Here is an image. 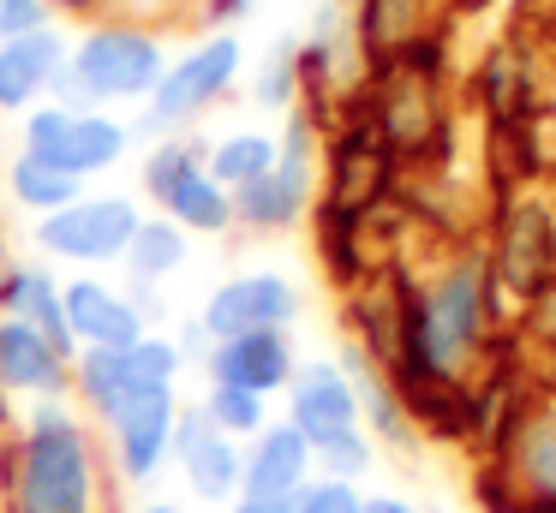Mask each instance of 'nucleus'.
I'll return each instance as SVG.
<instances>
[{"instance_id":"obj_5","label":"nucleus","mask_w":556,"mask_h":513,"mask_svg":"<svg viewBox=\"0 0 556 513\" xmlns=\"http://www.w3.org/2000/svg\"><path fill=\"white\" fill-rule=\"evenodd\" d=\"M245 78V48L233 30H198L180 54H168L156 90L132 107L138 138H174V131H198V119L216 114Z\"/></svg>"},{"instance_id":"obj_3","label":"nucleus","mask_w":556,"mask_h":513,"mask_svg":"<svg viewBox=\"0 0 556 513\" xmlns=\"http://www.w3.org/2000/svg\"><path fill=\"white\" fill-rule=\"evenodd\" d=\"M359 114L377 126V138L395 150L407 174H443L448 150H455V126H448V36L431 30L407 42L395 60L365 72L359 84Z\"/></svg>"},{"instance_id":"obj_39","label":"nucleus","mask_w":556,"mask_h":513,"mask_svg":"<svg viewBox=\"0 0 556 513\" xmlns=\"http://www.w3.org/2000/svg\"><path fill=\"white\" fill-rule=\"evenodd\" d=\"M365 513H431V508H419L401 489H365Z\"/></svg>"},{"instance_id":"obj_14","label":"nucleus","mask_w":556,"mask_h":513,"mask_svg":"<svg viewBox=\"0 0 556 513\" xmlns=\"http://www.w3.org/2000/svg\"><path fill=\"white\" fill-rule=\"evenodd\" d=\"M66 394H73V358L30 322L0 317V400L30 406V400H66Z\"/></svg>"},{"instance_id":"obj_28","label":"nucleus","mask_w":556,"mask_h":513,"mask_svg":"<svg viewBox=\"0 0 556 513\" xmlns=\"http://www.w3.org/2000/svg\"><path fill=\"white\" fill-rule=\"evenodd\" d=\"M276 155H281L276 131L233 126V131H222V138H210L204 167H210V179H222L228 191H240V185H252V179H264L269 167H276Z\"/></svg>"},{"instance_id":"obj_12","label":"nucleus","mask_w":556,"mask_h":513,"mask_svg":"<svg viewBox=\"0 0 556 513\" xmlns=\"http://www.w3.org/2000/svg\"><path fill=\"white\" fill-rule=\"evenodd\" d=\"M240 448H245V441L222 436V429L210 424L198 406H180L168 465L180 472L186 496H192L198 508H216V513H222L233 496H240Z\"/></svg>"},{"instance_id":"obj_34","label":"nucleus","mask_w":556,"mask_h":513,"mask_svg":"<svg viewBox=\"0 0 556 513\" xmlns=\"http://www.w3.org/2000/svg\"><path fill=\"white\" fill-rule=\"evenodd\" d=\"M293 513H365V484H341V477L317 472L312 484L293 496Z\"/></svg>"},{"instance_id":"obj_1","label":"nucleus","mask_w":556,"mask_h":513,"mask_svg":"<svg viewBox=\"0 0 556 513\" xmlns=\"http://www.w3.org/2000/svg\"><path fill=\"white\" fill-rule=\"evenodd\" d=\"M508 334V305L491 281V262L479 245H448L431 274L413 281L401 341L389 358V382H467L491 358V346Z\"/></svg>"},{"instance_id":"obj_36","label":"nucleus","mask_w":556,"mask_h":513,"mask_svg":"<svg viewBox=\"0 0 556 513\" xmlns=\"http://www.w3.org/2000/svg\"><path fill=\"white\" fill-rule=\"evenodd\" d=\"M54 12L49 0H0V36H30V30H49Z\"/></svg>"},{"instance_id":"obj_25","label":"nucleus","mask_w":556,"mask_h":513,"mask_svg":"<svg viewBox=\"0 0 556 513\" xmlns=\"http://www.w3.org/2000/svg\"><path fill=\"white\" fill-rule=\"evenodd\" d=\"M150 209L168 215V221L180 227V233H192V239H228L233 233V191L222 185V179H210V167L180 174Z\"/></svg>"},{"instance_id":"obj_16","label":"nucleus","mask_w":556,"mask_h":513,"mask_svg":"<svg viewBox=\"0 0 556 513\" xmlns=\"http://www.w3.org/2000/svg\"><path fill=\"white\" fill-rule=\"evenodd\" d=\"M61 305H66V329H73L78 346H109V352H126L150 334L144 310L132 305V293L102 274H73L61 281Z\"/></svg>"},{"instance_id":"obj_43","label":"nucleus","mask_w":556,"mask_h":513,"mask_svg":"<svg viewBox=\"0 0 556 513\" xmlns=\"http://www.w3.org/2000/svg\"><path fill=\"white\" fill-rule=\"evenodd\" d=\"M0 418H7V400H0Z\"/></svg>"},{"instance_id":"obj_13","label":"nucleus","mask_w":556,"mask_h":513,"mask_svg":"<svg viewBox=\"0 0 556 513\" xmlns=\"http://www.w3.org/2000/svg\"><path fill=\"white\" fill-rule=\"evenodd\" d=\"M204 382L216 388H245V394H288L293 370H300V341L293 329H264V334H233V341H210L204 352Z\"/></svg>"},{"instance_id":"obj_37","label":"nucleus","mask_w":556,"mask_h":513,"mask_svg":"<svg viewBox=\"0 0 556 513\" xmlns=\"http://www.w3.org/2000/svg\"><path fill=\"white\" fill-rule=\"evenodd\" d=\"M252 12H257V0H198L192 18H198V30H233L240 36V24L252 18Z\"/></svg>"},{"instance_id":"obj_35","label":"nucleus","mask_w":556,"mask_h":513,"mask_svg":"<svg viewBox=\"0 0 556 513\" xmlns=\"http://www.w3.org/2000/svg\"><path fill=\"white\" fill-rule=\"evenodd\" d=\"M472 508L479 513H527V496L508 484V472L496 460H479L472 465Z\"/></svg>"},{"instance_id":"obj_21","label":"nucleus","mask_w":556,"mask_h":513,"mask_svg":"<svg viewBox=\"0 0 556 513\" xmlns=\"http://www.w3.org/2000/svg\"><path fill=\"white\" fill-rule=\"evenodd\" d=\"M467 90H472V107L484 114V126H496V119H539V72H532V54H520L515 42L484 48Z\"/></svg>"},{"instance_id":"obj_32","label":"nucleus","mask_w":556,"mask_h":513,"mask_svg":"<svg viewBox=\"0 0 556 513\" xmlns=\"http://www.w3.org/2000/svg\"><path fill=\"white\" fill-rule=\"evenodd\" d=\"M312 460H317V472L324 477H341V484H365V477L377 472V441L365 436V424L359 429H341V436H329V441H317L312 448Z\"/></svg>"},{"instance_id":"obj_17","label":"nucleus","mask_w":556,"mask_h":513,"mask_svg":"<svg viewBox=\"0 0 556 513\" xmlns=\"http://www.w3.org/2000/svg\"><path fill=\"white\" fill-rule=\"evenodd\" d=\"M312 477H317L312 441H305L288 418H269V424L240 448V496L293 501L305 484H312Z\"/></svg>"},{"instance_id":"obj_22","label":"nucleus","mask_w":556,"mask_h":513,"mask_svg":"<svg viewBox=\"0 0 556 513\" xmlns=\"http://www.w3.org/2000/svg\"><path fill=\"white\" fill-rule=\"evenodd\" d=\"M312 245H317V269H324V281L336 286V293H353V286L383 262L371 251V221L336 209V203H324V197L312 203Z\"/></svg>"},{"instance_id":"obj_19","label":"nucleus","mask_w":556,"mask_h":513,"mask_svg":"<svg viewBox=\"0 0 556 513\" xmlns=\"http://www.w3.org/2000/svg\"><path fill=\"white\" fill-rule=\"evenodd\" d=\"M336 364L348 370L353 394H359V424H365V436L377 441V453H401V460H413L425 441H419V429H413V418H407V406H401L389 370L377 364L371 352H359L353 341L336 346Z\"/></svg>"},{"instance_id":"obj_6","label":"nucleus","mask_w":556,"mask_h":513,"mask_svg":"<svg viewBox=\"0 0 556 513\" xmlns=\"http://www.w3.org/2000/svg\"><path fill=\"white\" fill-rule=\"evenodd\" d=\"M288 126L276 131L281 155L264 179L233 191V233H252V239H281L293 233L300 221H312V203H317V150H324V126H317L305 107L281 114Z\"/></svg>"},{"instance_id":"obj_15","label":"nucleus","mask_w":556,"mask_h":513,"mask_svg":"<svg viewBox=\"0 0 556 513\" xmlns=\"http://www.w3.org/2000/svg\"><path fill=\"white\" fill-rule=\"evenodd\" d=\"M288 424L300 429L305 441H329V436H341V429H359V394H353V382H348V370L336 364V352H324V358H300V370H293V382H288Z\"/></svg>"},{"instance_id":"obj_42","label":"nucleus","mask_w":556,"mask_h":513,"mask_svg":"<svg viewBox=\"0 0 556 513\" xmlns=\"http://www.w3.org/2000/svg\"><path fill=\"white\" fill-rule=\"evenodd\" d=\"M132 513H186V508H180V501H162V496H150V501H138Z\"/></svg>"},{"instance_id":"obj_9","label":"nucleus","mask_w":556,"mask_h":513,"mask_svg":"<svg viewBox=\"0 0 556 513\" xmlns=\"http://www.w3.org/2000/svg\"><path fill=\"white\" fill-rule=\"evenodd\" d=\"M174 424H180V388H144L121 406L102 429V460L114 465L126 489H150L168 472L174 453Z\"/></svg>"},{"instance_id":"obj_41","label":"nucleus","mask_w":556,"mask_h":513,"mask_svg":"<svg viewBox=\"0 0 556 513\" xmlns=\"http://www.w3.org/2000/svg\"><path fill=\"white\" fill-rule=\"evenodd\" d=\"M222 513H293V501H257V496H233Z\"/></svg>"},{"instance_id":"obj_18","label":"nucleus","mask_w":556,"mask_h":513,"mask_svg":"<svg viewBox=\"0 0 556 513\" xmlns=\"http://www.w3.org/2000/svg\"><path fill=\"white\" fill-rule=\"evenodd\" d=\"M66 42L73 36H61V24L30 36H0V119H18L37 102H49L66 72Z\"/></svg>"},{"instance_id":"obj_40","label":"nucleus","mask_w":556,"mask_h":513,"mask_svg":"<svg viewBox=\"0 0 556 513\" xmlns=\"http://www.w3.org/2000/svg\"><path fill=\"white\" fill-rule=\"evenodd\" d=\"M527 376H532V388L544 394V400H556V346H544L539 358L527 364Z\"/></svg>"},{"instance_id":"obj_20","label":"nucleus","mask_w":556,"mask_h":513,"mask_svg":"<svg viewBox=\"0 0 556 513\" xmlns=\"http://www.w3.org/2000/svg\"><path fill=\"white\" fill-rule=\"evenodd\" d=\"M0 317L30 322V329L49 334L66 358L78 352L73 329H66V305H61V274L42 257H7L0 262Z\"/></svg>"},{"instance_id":"obj_10","label":"nucleus","mask_w":556,"mask_h":513,"mask_svg":"<svg viewBox=\"0 0 556 513\" xmlns=\"http://www.w3.org/2000/svg\"><path fill=\"white\" fill-rule=\"evenodd\" d=\"M305 310V293L288 269H240L216 281L198 305L210 341H233V334H264V329H293Z\"/></svg>"},{"instance_id":"obj_2","label":"nucleus","mask_w":556,"mask_h":513,"mask_svg":"<svg viewBox=\"0 0 556 513\" xmlns=\"http://www.w3.org/2000/svg\"><path fill=\"white\" fill-rule=\"evenodd\" d=\"M7 513H109L102 436L73 400H30L7 441Z\"/></svg>"},{"instance_id":"obj_38","label":"nucleus","mask_w":556,"mask_h":513,"mask_svg":"<svg viewBox=\"0 0 556 513\" xmlns=\"http://www.w3.org/2000/svg\"><path fill=\"white\" fill-rule=\"evenodd\" d=\"M121 7V0H49V12H54V24H97V18H109V12Z\"/></svg>"},{"instance_id":"obj_31","label":"nucleus","mask_w":556,"mask_h":513,"mask_svg":"<svg viewBox=\"0 0 556 513\" xmlns=\"http://www.w3.org/2000/svg\"><path fill=\"white\" fill-rule=\"evenodd\" d=\"M198 412L210 418V424L222 429V436H233V441H252L257 429L269 424V400L264 394H245V388H216V382H204V400H198Z\"/></svg>"},{"instance_id":"obj_24","label":"nucleus","mask_w":556,"mask_h":513,"mask_svg":"<svg viewBox=\"0 0 556 513\" xmlns=\"http://www.w3.org/2000/svg\"><path fill=\"white\" fill-rule=\"evenodd\" d=\"M437 12H443V0H353V30H359L365 66H383L407 42L431 36Z\"/></svg>"},{"instance_id":"obj_30","label":"nucleus","mask_w":556,"mask_h":513,"mask_svg":"<svg viewBox=\"0 0 556 513\" xmlns=\"http://www.w3.org/2000/svg\"><path fill=\"white\" fill-rule=\"evenodd\" d=\"M204 155H210V138H198V131L150 138V143H144V162H138V197H144V203H156V197H162V191H168L180 174L204 167Z\"/></svg>"},{"instance_id":"obj_11","label":"nucleus","mask_w":556,"mask_h":513,"mask_svg":"<svg viewBox=\"0 0 556 513\" xmlns=\"http://www.w3.org/2000/svg\"><path fill=\"white\" fill-rule=\"evenodd\" d=\"M508 472V484L527 496V508H556V400H544L539 388L520 400V412L508 418L496 453H484Z\"/></svg>"},{"instance_id":"obj_29","label":"nucleus","mask_w":556,"mask_h":513,"mask_svg":"<svg viewBox=\"0 0 556 513\" xmlns=\"http://www.w3.org/2000/svg\"><path fill=\"white\" fill-rule=\"evenodd\" d=\"M245 90H252V107H264V114H293L300 107V36H276V42L257 54L252 78H245Z\"/></svg>"},{"instance_id":"obj_4","label":"nucleus","mask_w":556,"mask_h":513,"mask_svg":"<svg viewBox=\"0 0 556 513\" xmlns=\"http://www.w3.org/2000/svg\"><path fill=\"white\" fill-rule=\"evenodd\" d=\"M168 36L144 18H109L97 24H78V36L66 42V72L54 84L49 102L66 107H138L150 90H156L162 66H168Z\"/></svg>"},{"instance_id":"obj_27","label":"nucleus","mask_w":556,"mask_h":513,"mask_svg":"<svg viewBox=\"0 0 556 513\" xmlns=\"http://www.w3.org/2000/svg\"><path fill=\"white\" fill-rule=\"evenodd\" d=\"M186 262H192V233H180L168 215L144 209V221H138L132 245H126V257H121L126 281L132 286H162V281H174Z\"/></svg>"},{"instance_id":"obj_23","label":"nucleus","mask_w":556,"mask_h":513,"mask_svg":"<svg viewBox=\"0 0 556 513\" xmlns=\"http://www.w3.org/2000/svg\"><path fill=\"white\" fill-rule=\"evenodd\" d=\"M138 131L126 114H114V107H73V126H66V150H61V167L66 174H78L85 185H97L102 174H114V167L132 155Z\"/></svg>"},{"instance_id":"obj_8","label":"nucleus","mask_w":556,"mask_h":513,"mask_svg":"<svg viewBox=\"0 0 556 513\" xmlns=\"http://www.w3.org/2000/svg\"><path fill=\"white\" fill-rule=\"evenodd\" d=\"M138 221H144V203H138L132 191L85 185L66 209L42 215L30 245L42 251V262H66V269H78V274H102V269H121Z\"/></svg>"},{"instance_id":"obj_26","label":"nucleus","mask_w":556,"mask_h":513,"mask_svg":"<svg viewBox=\"0 0 556 513\" xmlns=\"http://www.w3.org/2000/svg\"><path fill=\"white\" fill-rule=\"evenodd\" d=\"M0 185H7V203H13V209H25L42 221V215L66 209V203L85 191V179L54 167V162H42V155H30V150H13L7 167H0Z\"/></svg>"},{"instance_id":"obj_33","label":"nucleus","mask_w":556,"mask_h":513,"mask_svg":"<svg viewBox=\"0 0 556 513\" xmlns=\"http://www.w3.org/2000/svg\"><path fill=\"white\" fill-rule=\"evenodd\" d=\"M508 334H515L527 352H544V346H556V269L544 274V281L532 286V293L520 298L515 310H508Z\"/></svg>"},{"instance_id":"obj_7","label":"nucleus","mask_w":556,"mask_h":513,"mask_svg":"<svg viewBox=\"0 0 556 513\" xmlns=\"http://www.w3.org/2000/svg\"><path fill=\"white\" fill-rule=\"evenodd\" d=\"M491 281L503 293V305L515 310L544 274L556 269V197L544 185L496 191L484 209V239H479Z\"/></svg>"}]
</instances>
